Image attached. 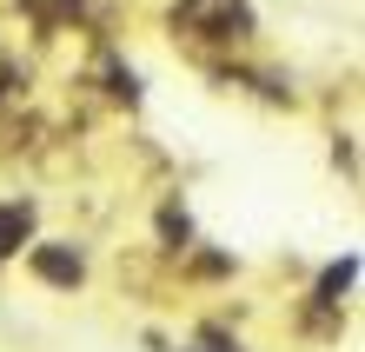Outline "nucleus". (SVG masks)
I'll return each mask as SVG.
<instances>
[{"label": "nucleus", "instance_id": "nucleus-4", "mask_svg": "<svg viewBox=\"0 0 365 352\" xmlns=\"http://www.w3.org/2000/svg\"><path fill=\"white\" fill-rule=\"evenodd\" d=\"M352 273H359V259H339V266H332L326 279H319V299L332 306V299H339V293H346V286H352Z\"/></svg>", "mask_w": 365, "mask_h": 352}, {"label": "nucleus", "instance_id": "nucleus-2", "mask_svg": "<svg viewBox=\"0 0 365 352\" xmlns=\"http://www.w3.org/2000/svg\"><path fill=\"white\" fill-rule=\"evenodd\" d=\"M34 273L53 279V286H73V279H80V253H73V246H40V253H34Z\"/></svg>", "mask_w": 365, "mask_h": 352}, {"label": "nucleus", "instance_id": "nucleus-1", "mask_svg": "<svg viewBox=\"0 0 365 352\" xmlns=\"http://www.w3.org/2000/svg\"><path fill=\"white\" fill-rule=\"evenodd\" d=\"M173 20L192 27V34H206V40H252V7L246 0H180Z\"/></svg>", "mask_w": 365, "mask_h": 352}, {"label": "nucleus", "instance_id": "nucleus-3", "mask_svg": "<svg viewBox=\"0 0 365 352\" xmlns=\"http://www.w3.org/2000/svg\"><path fill=\"white\" fill-rule=\"evenodd\" d=\"M27 226H34V213H27V206H0V259H7V253H20Z\"/></svg>", "mask_w": 365, "mask_h": 352}]
</instances>
